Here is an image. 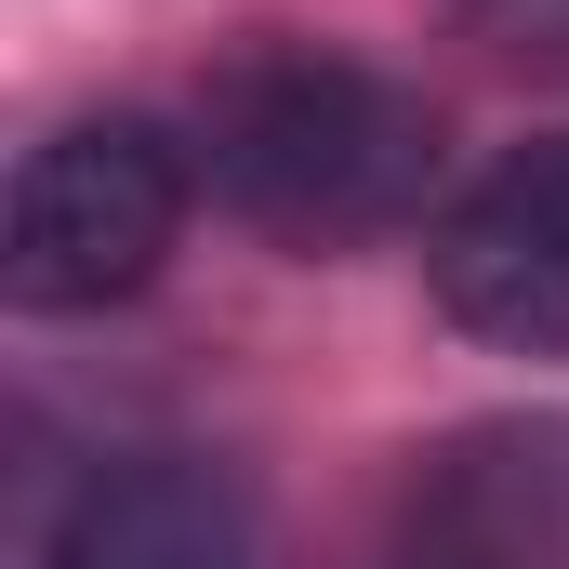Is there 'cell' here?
Instances as JSON below:
<instances>
[{"label": "cell", "instance_id": "1", "mask_svg": "<svg viewBox=\"0 0 569 569\" xmlns=\"http://www.w3.org/2000/svg\"><path fill=\"white\" fill-rule=\"evenodd\" d=\"M199 159L266 239L345 252V239H385V226L425 212L437 120H425V93H398L358 53H239L199 93Z\"/></svg>", "mask_w": 569, "mask_h": 569}, {"label": "cell", "instance_id": "2", "mask_svg": "<svg viewBox=\"0 0 569 569\" xmlns=\"http://www.w3.org/2000/svg\"><path fill=\"white\" fill-rule=\"evenodd\" d=\"M172 226H186V159L146 133V120H80V133L27 146L0 279H13V305H40V318L120 305V291L159 279Z\"/></svg>", "mask_w": 569, "mask_h": 569}, {"label": "cell", "instance_id": "3", "mask_svg": "<svg viewBox=\"0 0 569 569\" xmlns=\"http://www.w3.org/2000/svg\"><path fill=\"white\" fill-rule=\"evenodd\" d=\"M425 266L463 331H490L517 358H569V146H530L490 186H463Z\"/></svg>", "mask_w": 569, "mask_h": 569}, {"label": "cell", "instance_id": "4", "mask_svg": "<svg viewBox=\"0 0 569 569\" xmlns=\"http://www.w3.org/2000/svg\"><path fill=\"white\" fill-rule=\"evenodd\" d=\"M411 557L425 569H569V425H477L450 437L411 490Z\"/></svg>", "mask_w": 569, "mask_h": 569}, {"label": "cell", "instance_id": "5", "mask_svg": "<svg viewBox=\"0 0 569 569\" xmlns=\"http://www.w3.org/2000/svg\"><path fill=\"white\" fill-rule=\"evenodd\" d=\"M53 569H266V530L212 463H120L67 503Z\"/></svg>", "mask_w": 569, "mask_h": 569}, {"label": "cell", "instance_id": "6", "mask_svg": "<svg viewBox=\"0 0 569 569\" xmlns=\"http://www.w3.org/2000/svg\"><path fill=\"white\" fill-rule=\"evenodd\" d=\"M477 13H503V27H543V13H557V0H477Z\"/></svg>", "mask_w": 569, "mask_h": 569}]
</instances>
